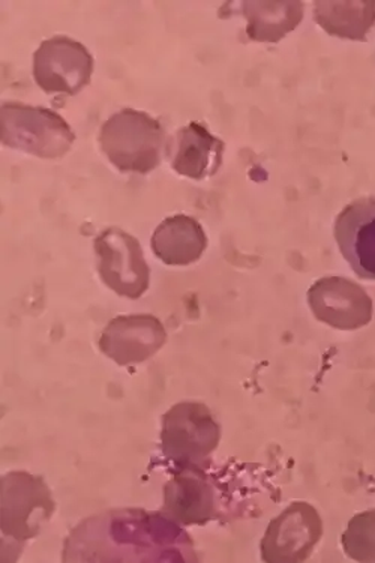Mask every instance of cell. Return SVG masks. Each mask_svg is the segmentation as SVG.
Masks as SVG:
<instances>
[{
  "label": "cell",
  "mask_w": 375,
  "mask_h": 563,
  "mask_svg": "<svg viewBox=\"0 0 375 563\" xmlns=\"http://www.w3.org/2000/svg\"><path fill=\"white\" fill-rule=\"evenodd\" d=\"M98 140L109 162L122 174H151L167 152L166 131L158 119L134 109L111 114L102 123Z\"/></svg>",
  "instance_id": "obj_1"
},
{
  "label": "cell",
  "mask_w": 375,
  "mask_h": 563,
  "mask_svg": "<svg viewBox=\"0 0 375 563\" xmlns=\"http://www.w3.org/2000/svg\"><path fill=\"white\" fill-rule=\"evenodd\" d=\"M0 140L11 150L56 159L68 154L76 134L69 123L51 109L7 101L0 107Z\"/></svg>",
  "instance_id": "obj_2"
},
{
  "label": "cell",
  "mask_w": 375,
  "mask_h": 563,
  "mask_svg": "<svg viewBox=\"0 0 375 563\" xmlns=\"http://www.w3.org/2000/svg\"><path fill=\"white\" fill-rule=\"evenodd\" d=\"M220 424L203 402H177L163 418L161 450L180 468H201L220 445Z\"/></svg>",
  "instance_id": "obj_3"
},
{
  "label": "cell",
  "mask_w": 375,
  "mask_h": 563,
  "mask_svg": "<svg viewBox=\"0 0 375 563\" xmlns=\"http://www.w3.org/2000/svg\"><path fill=\"white\" fill-rule=\"evenodd\" d=\"M102 283L123 298H142L151 285V269L142 245L119 228L106 229L93 241Z\"/></svg>",
  "instance_id": "obj_4"
},
{
  "label": "cell",
  "mask_w": 375,
  "mask_h": 563,
  "mask_svg": "<svg viewBox=\"0 0 375 563\" xmlns=\"http://www.w3.org/2000/svg\"><path fill=\"white\" fill-rule=\"evenodd\" d=\"M93 57L88 47L69 36L45 40L34 55V78L48 96H77L90 84Z\"/></svg>",
  "instance_id": "obj_5"
},
{
  "label": "cell",
  "mask_w": 375,
  "mask_h": 563,
  "mask_svg": "<svg viewBox=\"0 0 375 563\" xmlns=\"http://www.w3.org/2000/svg\"><path fill=\"white\" fill-rule=\"evenodd\" d=\"M55 503L43 478L12 472L2 478V536L15 542L31 540L51 519Z\"/></svg>",
  "instance_id": "obj_6"
},
{
  "label": "cell",
  "mask_w": 375,
  "mask_h": 563,
  "mask_svg": "<svg viewBox=\"0 0 375 563\" xmlns=\"http://www.w3.org/2000/svg\"><path fill=\"white\" fill-rule=\"evenodd\" d=\"M323 536V521L307 503H295L267 526L262 559L267 563L305 562Z\"/></svg>",
  "instance_id": "obj_7"
},
{
  "label": "cell",
  "mask_w": 375,
  "mask_h": 563,
  "mask_svg": "<svg viewBox=\"0 0 375 563\" xmlns=\"http://www.w3.org/2000/svg\"><path fill=\"white\" fill-rule=\"evenodd\" d=\"M308 303L321 323L340 331H356L373 320L374 303L364 287L342 277L317 279L309 287Z\"/></svg>",
  "instance_id": "obj_8"
},
{
  "label": "cell",
  "mask_w": 375,
  "mask_h": 563,
  "mask_svg": "<svg viewBox=\"0 0 375 563\" xmlns=\"http://www.w3.org/2000/svg\"><path fill=\"white\" fill-rule=\"evenodd\" d=\"M166 340V328L155 316H118L102 331L100 349L114 363L126 367L150 360Z\"/></svg>",
  "instance_id": "obj_9"
},
{
  "label": "cell",
  "mask_w": 375,
  "mask_h": 563,
  "mask_svg": "<svg viewBox=\"0 0 375 563\" xmlns=\"http://www.w3.org/2000/svg\"><path fill=\"white\" fill-rule=\"evenodd\" d=\"M335 240L354 274L375 282V197L354 200L342 209Z\"/></svg>",
  "instance_id": "obj_10"
},
{
  "label": "cell",
  "mask_w": 375,
  "mask_h": 563,
  "mask_svg": "<svg viewBox=\"0 0 375 563\" xmlns=\"http://www.w3.org/2000/svg\"><path fill=\"white\" fill-rule=\"evenodd\" d=\"M225 143L203 123L191 122L167 142V155L177 175L192 180L216 176L221 168Z\"/></svg>",
  "instance_id": "obj_11"
},
{
  "label": "cell",
  "mask_w": 375,
  "mask_h": 563,
  "mask_svg": "<svg viewBox=\"0 0 375 563\" xmlns=\"http://www.w3.org/2000/svg\"><path fill=\"white\" fill-rule=\"evenodd\" d=\"M163 511L177 523L206 525L216 519V490L200 468H185L164 488Z\"/></svg>",
  "instance_id": "obj_12"
},
{
  "label": "cell",
  "mask_w": 375,
  "mask_h": 563,
  "mask_svg": "<svg viewBox=\"0 0 375 563\" xmlns=\"http://www.w3.org/2000/svg\"><path fill=\"white\" fill-rule=\"evenodd\" d=\"M152 252L168 266H188L199 261L208 249V236L196 218L168 217L155 229Z\"/></svg>",
  "instance_id": "obj_13"
},
{
  "label": "cell",
  "mask_w": 375,
  "mask_h": 563,
  "mask_svg": "<svg viewBox=\"0 0 375 563\" xmlns=\"http://www.w3.org/2000/svg\"><path fill=\"white\" fill-rule=\"evenodd\" d=\"M304 11L299 0H246L241 3L246 35L255 43H278L299 26Z\"/></svg>",
  "instance_id": "obj_14"
},
{
  "label": "cell",
  "mask_w": 375,
  "mask_h": 563,
  "mask_svg": "<svg viewBox=\"0 0 375 563\" xmlns=\"http://www.w3.org/2000/svg\"><path fill=\"white\" fill-rule=\"evenodd\" d=\"M315 20L329 35L366 41L375 24V0H319Z\"/></svg>",
  "instance_id": "obj_15"
},
{
  "label": "cell",
  "mask_w": 375,
  "mask_h": 563,
  "mask_svg": "<svg viewBox=\"0 0 375 563\" xmlns=\"http://www.w3.org/2000/svg\"><path fill=\"white\" fill-rule=\"evenodd\" d=\"M342 549L356 562H375V509L354 516L342 533Z\"/></svg>",
  "instance_id": "obj_16"
}]
</instances>
